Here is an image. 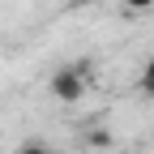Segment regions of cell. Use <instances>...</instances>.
<instances>
[{
    "mask_svg": "<svg viewBox=\"0 0 154 154\" xmlns=\"http://www.w3.org/2000/svg\"><path fill=\"white\" fill-rule=\"evenodd\" d=\"M51 90H56V99L77 103V99H82V90H86V82H82V69H60V73L51 77Z\"/></svg>",
    "mask_w": 154,
    "mask_h": 154,
    "instance_id": "obj_1",
    "label": "cell"
},
{
    "mask_svg": "<svg viewBox=\"0 0 154 154\" xmlns=\"http://www.w3.org/2000/svg\"><path fill=\"white\" fill-rule=\"evenodd\" d=\"M141 90H146V94H154V56H150L146 69H141Z\"/></svg>",
    "mask_w": 154,
    "mask_h": 154,
    "instance_id": "obj_2",
    "label": "cell"
},
{
    "mask_svg": "<svg viewBox=\"0 0 154 154\" xmlns=\"http://www.w3.org/2000/svg\"><path fill=\"white\" fill-rule=\"evenodd\" d=\"M17 154H51V150H47V146H38V141H26Z\"/></svg>",
    "mask_w": 154,
    "mask_h": 154,
    "instance_id": "obj_3",
    "label": "cell"
},
{
    "mask_svg": "<svg viewBox=\"0 0 154 154\" xmlns=\"http://www.w3.org/2000/svg\"><path fill=\"white\" fill-rule=\"evenodd\" d=\"M124 5H128V9H150L154 0H124Z\"/></svg>",
    "mask_w": 154,
    "mask_h": 154,
    "instance_id": "obj_4",
    "label": "cell"
}]
</instances>
